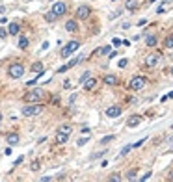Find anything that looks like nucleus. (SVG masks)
<instances>
[{
	"instance_id": "25",
	"label": "nucleus",
	"mask_w": 173,
	"mask_h": 182,
	"mask_svg": "<svg viewBox=\"0 0 173 182\" xmlns=\"http://www.w3.org/2000/svg\"><path fill=\"white\" fill-rule=\"evenodd\" d=\"M110 141H114V134H110V136H104V137H102V140H101L99 143H101V145H108Z\"/></svg>"
},
{
	"instance_id": "41",
	"label": "nucleus",
	"mask_w": 173,
	"mask_h": 182,
	"mask_svg": "<svg viewBox=\"0 0 173 182\" xmlns=\"http://www.w3.org/2000/svg\"><path fill=\"white\" fill-rule=\"evenodd\" d=\"M49 45H50V43H49V41H45V43L41 45V50H47V48H49Z\"/></svg>"
},
{
	"instance_id": "13",
	"label": "nucleus",
	"mask_w": 173,
	"mask_h": 182,
	"mask_svg": "<svg viewBox=\"0 0 173 182\" xmlns=\"http://www.w3.org/2000/svg\"><path fill=\"white\" fill-rule=\"evenodd\" d=\"M95 85H97V80L91 78V76H90V78H86V80L82 82V88H84V89H93Z\"/></svg>"
},
{
	"instance_id": "35",
	"label": "nucleus",
	"mask_w": 173,
	"mask_h": 182,
	"mask_svg": "<svg viewBox=\"0 0 173 182\" xmlns=\"http://www.w3.org/2000/svg\"><path fill=\"white\" fill-rule=\"evenodd\" d=\"M73 88V84L69 82V80H65V82H63V89H71Z\"/></svg>"
},
{
	"instance_id": "1",
	"label": "nucleus",
	"mask_w": 173,
	"mask_h": 182,
	"mask_svg": "<svg viewBox=\"0 0 173 182\" xmlns=\"http://www.w3.org/2000/svg\"><path fill=\"white\" fill-rule=\"evenodd\" d=\"M43 97H45V91L43 89H39V88H36V89H30L28 93H24V100L26 102H39Z\"/></svg>"
},
{
	"instance_id": "15",
	"label": "nucleus",
	"mask_w": 173,
	"mask_h": 182,
	"mask_svg": "<svg viewBox=\"0 0 173 182\" xmlns=\"http://www.w3.org/2000/svg\"><path fill=\"white\" fill-rule=\"evenodd\" d=\"M19 32H20V24H17V23H11L8 26V34L9 35H17Z\"/></svg>"
},
{
	"instance_id": "52",
	"label": "nucleus",
	"mask_w": 173,
	"mask_h": 182,
	"mask_svg": "<svg viewBox=\"0 0 173 182\" xmlns=\"http://www.w3.org/2000/svg\"><path fill=\"white\" fill-rule=\"evenodd\" d=\"M171 153H173V147H171Z\"/></svg>"
},
{
	"instance_id": "36",
	"label": "nucleus",
	"mask_w": 173,
	"mask_h": 182,
	"mask_svg": "<svg viewBox=\"0 0 173 182\" xmlns=\"http://www.w3.org/2000/svg\"><path fill=\"white\" fill-rule=\"evenodd\" d=\"M8 35V30H4V28H0V39H4Z\"/></svg>"
},
{
	"instance_id": "6",
	"label": "nucleus",
	"mask_w": 173,
	"mask_h": 182,
	"mask_svg": "<svg viewBox=\"0 0 173 182\" xmlns=\"http://www.w3.org/2000/svg\"><path fill=\"white\" fill-rule=\"evenodd\" d=\"M90 15H91V8H90L88 4H82V6H78V8H77V19L86 20Z\"/></svg>"
},
{
	"instance_id": "49",
	"label": "nucleus",
	"mask_w": 173,
	"mask_h": 182,
	"mask_svg": "<svg viewBox=\"0 0 173 182\" xmlns=\"http://www.w3.org/2000/svg\"><path fill=\"white\" fill-rule=\"evenodd\" d=\"M169 180H173V171H171V173H169V177H168Z\"/></svg>"
},
{
	"instance_id": "21",
	"label": "nucleus",
	"mask_w": 173,
	"mask_h": 182,
	"mask_svg": "<svg viewBox=\"0 0 173 182\" xmlns=\"http://www.w3.org/2000/svg\"><path fill=\"white\" fill-rule=\"evenodd\" d=\"M106 52H112V48H110V47H99V48H97V50L93 52V54H97V56H102V54H106Z\"/></svg>"
},
{
	"instance_id": "39",
	"label": "nucleus",
	"mask_w": 173,
	"mask_h": 182,
	"mask_svg": "<svg viewBox=\"0 0 173 182\" xmlns=\"http://www.w3.org/2000/svg\"><path fill=\"white\" fill-rule=\"evenodd\" d=\"M149 178H151V171H149V173H145V175H143L142 178H140V180H142V182H143V180H149Z\"/></svg>"
},
{
	"instance_id": "37",
	"label": "nucleus",
	"mask_w": 173,
	"mask_h": 182,
	"mask_svg": "<svg viewBox=\"0 0 173 182\" xmlns=\"http://www.w3.org/2000/svg\"><path fill=\"white\" fill-rule=\"evenodd\" d=\"M110 180H112V182H119V180H121V177H119V175H112V177H110Z\"/></svg>"
},
{
	"instance_id": "20",
	"label": "nucleus",
	"mask_w": 173,
	"mask_h": 182,
	"mask_svg": "<svg viewBox=\"0 0 173 182\" xmlns=\"http://www.w3.org/2000/svg\"><path fill=\"white\" fill-rule=\"evenodd\" d=\"M32 71L37 72V74H43V72H45V69H43V63H41V61H39V63H34V65H32Z\"/></svg>"
},
{
	"instance_id": "38",
	"label": "nucleus",
	"mask_w": 173,
	"mask_h": 182,
	"mask_svg": "<svg viewBox=\"0 0 173 182\" xmlns=\"http://www.w3.org/2000/svg\"><path fill=\"white\" fill-rule=\"evenodd\" d=\"M90 76H91V74H90V72H88V71H86V72H84V74H82V78H80V82H84V80H86V78H90Z\"/></svg>"
},
{
	"instance_id": "12",
	"label": "nucleus",
	"mask_w": 173,
	"mask_h": 182,
	"mask_svg": "<svg viewBox=\"0 0 173 182\" xmlns=\"http://www.w3.org/2000/svg\"><path fill=\"white\" fill-rule=\"evenodd\" d=\"M6 141H8L9 145H17V143L20 141V136H19L17 132H11V134H8V136H6Z\"/></svg>"
},
{
	"instance_id": "45",
	"label": "nucleus",
	"mask_w": 173,
	"mask_h": 182,
	"mask_svg": "<svg viewBox=\"0 0 173 182\" xmlns=\"http://www.w3.org/2000/svg\"><path fill=\"white\" fill-rule=\"evenodd\" d=\"M4 153H6L8 156H9V154H11V145H9V147H6V151H4Z\"/></svg>"
},
{
	"instance_id": "48",
	"label": "nucleus",
	"mask_w": 173,
	"mask_h": 182,
	"mask_svg": "<svg viewBox=\"0 0 173 182\" xmlns=\"http://www.w3.org/2000/svg\"><path fill=\"white\" fill-rule=\"evenodd\" d=\"M4 11H6V8H4V6H0V13H4Z\"/></svg>"
},
{
	"instance_id": "44",
	"label": "nucleus",
	"mask_w": 173,
	"mask_h": 182,
	"mask_svg": "<svg viewBox=\"0 0 173 182\" xmlns=\"http://www.w3.org/2000/svg\"><path fill=\"white\" fill-rule=\"evenodd\" d=\"M164 11H166V9L162 8V6H158V8H156V13H164Z\"/></svg>"
},
{
	"instance_id": "40",
	"label": "nucleus",
	"mask_w": 173,
	"mask_h": 182,
	"mask_svg": "<svg viewBox=\"0 0 173 182\" xmlns=\"http://www.w3.org/2000/svg\"><path fill=\"white\" fill-rule=\"evenodd\" d=\"M39 180H41V182H50V180H52V177H41Z\"/></svg>"
},
{
	"instance_id": "5",
	"label": "nucleus",
	"mask_w": 173,
	"mask_h": 182,
	"mask_svg": "<svg viewBox=\"0 0 173 182\" xmlns=\"http://www.w3.org/2000/svg\"><path fill=\"white\" fill-rule=\"evenodd\" d=\"M41 112H43V106L37 104V102H32L30 106H24L23 108V115H26V117H34V115H37Z\"/></svg>"
},
{
	"instance_id": "18",
	"label": "nucleus",
	"mask_w": 173,
	"mask_h": 182,
	"mask_svg": "<svg viewBox=\"0 0 173 182\" xmlns=\"http://www.w3.org/2000/svg\"><path fill=\"white\" fill-rule=\"evenodd\" d=\"M45 20H47V23H56V20H58V15L50 9V11H47V13H45Z\"/></svg>"
},
{
	"instance_id": "9",
	"label": "nucleus",
	"mask_w": 173,
	"mask_h": 182,
	"mask_svg": "<svg viewBox=\"0 0 173 182\" xmlns=\"http://www.w3.org/2000/svg\"><path fill=\"white\" fill-rule=\"evenodd\" d=\"M158 61H160V54H147V58H145V67L153 69V67L158 65Z\"/></svg>"
},
{
	"instance_id": "43",
	"label": "nucleus",
	"mask_w": 173,
	"mask_h": 182,
	"mask_svg": "<svg viewBox=\"0 0 173 182\" xmlns=\"http://www.w3.org/2000/svg\"><path fill=\"white\" fill-rule=\"evenodd\" d=\"M65 71H67V65H61V67L58 69V72H65Z\"/></svg>"
},
{
	"instance_id": "10",
	"label": "nucleus",
	"mask_w": 173,
	"mask_h": 182,
	"mask_svg": "<svg viewBox=\"0 0 173 182\" xmlns=\"http://www.w3.org/2000/svg\"><path fill=\"white\" fill-rule=\"evenodd\" d=\"M142 121H143V117L138 115V113H134V115H131V117L127 119V126H128V128H134V126H138Z\"/></svg>"
},
{
	"instance_id": "7",
	"label": "nucleus",
	"mask_w": 173,
	"mask_h": 182,
	"mask_svg": "<svg viewBox=\"0 0 173 182\" xmlns=\"http://www.w3.org/2000/svg\"><path fill=\"white\" fill-rule=\"evenodd\" d=\"M50 9H52V11L58 15V19H60V17H63V15L67 13V4H65V2H54Z\"/></svg>"
},
{
	"instance_id": "24",
	"label": "nucleus",
	"mask_w": 173,
	"mask_h": 182,
	"mask_svg": "<svg viewBox=\"0 0 173 182\" xmlns=\"http://www.w3.org/2000/svg\"><path fill=\"white\" fill-rule=\"evenodd\" d=\"M132 149H134L132 145H125V147L121 149V153H119V158H123V156H127L128 153H131V151H132Z\"/></svg>"
},
{
	"instance_id": "29",
	"label": "nucleus",
	"mask_w": 173,
	"mask_h": 182,
	"mask_svg": "<svg viewBox=\"0 0 173 182\" xmlns=\"http://www.w3.org/2000/svg\"><path fill=\"white\" fill-rule=\"evenodd\" d=\"M134 178H136V169H132V171L127 173V180H134Z\"/></svg>"
},
{
	"instance_id": "19",
	"label": "nucleus",
	"mask_w": 173,
	"mask_h": 182,
	"mask_svg": "<svg viewBox=\"0 0 173 182\" xmlns=\"http://www.w3.org/2000/svg\"><path fill=\"white\" fill-rule=\"evenodd\" d=\"M28 45H30L28 37H26V35H20V37H19V48L24 50V48H28Z\"/></svg>"
},
{
	"instance_id": "50",
	"label": "nucleus",
	"mask_w": 173,
	"mask_h": 182,
	"mask_svg": "<svg viewBox=\"0 0 173 182\" xmlns=\"http://www.w3.org/2000/svg\"><path fill=\"white\" fill-rule=\"evenodd\" d=\"M0 123H2V113H0Z\"/></svg>"
},
{
	"instance_id": "22",
	"label": "nucleus",
	"mask_w": 173,
	"mask_h": 182,
	"mask_svg": "<svg viewBox=\"0 0 173 182\" xmlns=\"http://www.w3.org/2000/svg\"><path fill=\"white\" fill-rule=\"evenodd\" d=\"M136 8H138V0H127V9L136 11Z\"/></svg>"
},
{
	"instance_id": "17",
	"label": "nucleus",
	"mask_w": 173,
	"mask_h": 182,
	"mask_svg": "<svg viewBox=\"0 0 173 182\" xmlns=\"http://www.w3.org/2000/svg\"><path fill=\"white\" fill-rule=\"evenodd\" d=\"M104 84L106 85H115L117 84V76H115V74H106V76H104Z\"/></svg>"
},
{
	"instance_id": "4",
	"label": "nucleus",
	"mask_w": 173,
	"mask_h": 182,
	"mask_svg": "<svg viewBox=\"0 0 173 182\" xmlns=\"http://www.w3.org/2000/svg\"><path fill=\"white\" fill-rule=\"evenodd\" d=\"M24 71H26L24 65H20V63H13V65H9V69H8V76L17 80V78H20L24 74Z\"/></svg>"
},
{
	"instance_id": "8",
	"label": "nucleus",
	"mask_w": 173,
	"mask_h": 182,
	"mask_svg": "<svg viewBox=\"0 0 173 182\" xmlns=\"http://www.w3.org/2000/svg\"><path fill=\"white\" fill-rule=\"evenodd\" d=\"M121 113H123V108H121V106H117V104L115 106H110V108L106 110V115L110 117V119H117Z\"/></svg>"
},
{
	"instance_id": "26",
	"label": "nucleus",
	"mask_w": 173,
	"mask_h": 182,
	"mask_svg": "<svg viewBox=\"0 0 173 182\" xmlns=\"http://www.w3.org/2000/svg\"><path fill=\"white\" fill-rule=\"evenodd\" d=\"M58 130H60V132H65V134H69V136H71V132H73V128H71L69 125H61V126L58 128Z\"/></svg>"
},
{
	"instance_id": "51",
	"label": "nucleus",
	"mask_w": 173,
	"mask_h": 182,
	"mask_svg": "<svg viewBox=\"0 0 173 182\" xmlns=\"http://www.w3.org/2000/svg\"><path fill=\"white\" fill-rule=\"evenodd\" d=\"M171 76H173V67H171Z\"/></svg>"
},
{
	"instance_id": "31",
	"label": "nucleus",
	"mask_w": 173,
	"mask_h": 182,
	"mask_svg": "<svg viewBox=\"0 0 173 182\" xmlns=\"http://www.w3.org/2000/svg\"><path fill=\"white\" fill-rule=\"evenodd\" d=\"M88 140H90V136H84V137H80V140H78V141H77V143H78V145H80V147H82V145H84V143H88Z\"/></svg>"
},
{
	"instance_id": "23",
	"label": "nucleus",
	"mask_w": 173,
	"mask_h": 182,
	"mask_svg": "<svg viewBox=\"0 0 173 182\" xmlns=\"http://www.w3.org/2000/svg\"><path fill=\"white\" fill-rule=\"evenodd\" d=\"M164 47H166V48H173V34H169V35L164 39Z\"/></svg>"
},
{
	"instance_id": "16",
	"label": "nucleus",
	"mask_w": 173,
	"mask_h": 182,
	"mask_svg": "<svg viewBox=\"0 0 173 182\" xmlns=\"http://www.w3.org/2000/svg\"><path fill=\"white\" fill-rule=\"evenodd\" d=\"M145 45L151 47V48L156 47V45H158V37H156V35H147V37H145Z\"/></svg>"
},
{
	"instance_id": "28",
	"label": "nucleus",
	"mask_w": 173,
	"mask_h": 182,
	"mask_svg": "<svg viewBox=\"0 0 173 182\" xmlns=\"http://www.w3.org/2000/svg\"><path fill=\"white\" fill-rule=\"evenodd\" d=\"M80 60H82V58H80V56H78V58H74V60H71V61H69V63H67V69H71V67H74V65H77V63H78V61H80Z\"/></svg>"
},
{
	"instance_id": "33",
	"label": "nucleus",
	"mask_w": 173,
	"mask_h": 182,
	"mask_svg": "<svg viewBox=\"0 0 173 182\" xmlns=\"http://www.w3.org/2000/svg\"><path fill=\"white\" fill-rule=\"evenodd\" d=\"M127 65H128V60H127V58L119 60V67H121V69H123V67H127Z\"/></svg>"
},
{
	"instance_id": "3",
	"label": "nucleus",
	"mask_w": 173,
	"mask_h": 182,
	"mask_svg": "<svg viewBox=\"0 0 173 182\" xmlns=\"http://www.w3.org/2000/svg\"><path fill=\"white\" fill-rule=\"evenodd\" d=\"M78 48H80V41H69L67 45L61 48L60 56H61V58H69V56L73 54V52H77Z\"/></svg>"
},
{
	"instance_id": "30",
	"label": "nucleus",
	"mask_w": 173,
	"mask_h": 182,
	"mask_svg": "<svg viewBox=\"0 0 173 182\" xmlns=\"http://www.w3.org/2000/svg\"><path fill=\"white\" fill-rule=\"evenodd\" d=\"M145 141H147V137H142V140H138V141H136V143H134L132 147H134V149H138V147H142V145H143Z\"/></svg>"
},
{
	"instance_id": "14",
	"label": "nucleus",
	"mask_w": 173,
	"mask_h": 182,
	"mask_svg": "<svg viewBox=\"0 0 173 182\" xmlns=\"http://www.w3.org/2000/svg\"><path fill=\"white\" fill-rule=\"evenodd\" d=\"M65 30L71 32V34L78 32V24H77V20H67V23H65Z\"/></svg>"
},
{
	"instance_id": "11",
	"label": "nucleus",
	"mask_w": 173,
	"mask_h": 182,
	"mask_svg": "<svg viewBox=\"0 0 173 182\" xmlns=\"http://www.w3.org/2000/svg\"><path fill=\"white\" fill-rule=\"evenodd\" d=\"M69 141V134H65V132H56V137H54V143L56 145H65Z\"/></svg>"
},
{
	"instance_id": "46",
	"label": "nucleus",
	"mask_w": 173,
	"mask_h": 182,
	"mask_svg": "<svg viewBox=\"0 0 173 182\" xmlns=\"http://www.w3.org/2000/svg\"><path fill=\"white\" fill-rule=\"evenodd\" d=\"M23 158H24V156H19V158H17V160H15V165H19V164H20V162H23Z\"/></svg>"
},
{
	"instance_id": "42",
	"label": "nucleus",
	"mask_w": 173,
	"mask_h": 182,
	"mask_svg": "<svg viewBox=\"0 0 173 182\" xmlns=\"http://www.w3.org/2000/svg\"><path fill=\"white\" fill-rule=\"evenodd\" d=\"M147 24V20L145 19H142V20H138V26H145Z\"/></svg>"
},
{
	"instance_id": "27",
	"label": "nucleus",
	"mask_w": 173,
	"mask_h": 182,
	"mask_svg": "<svg viewBox=\"0 0 173 182\" xmlns=\"http://www.w3.org/2000/svg\"><path fill=\"white\" fill-rule=\"evenodd\" d=\"M39 167H41V162H39V160H34V162L30 164V169H32V171H37Z\"/></svg>"
},
{
	"instance_id": "34",
	"label": "nucleus",
	"mask_w": 173,
	"mask_h": 182,
	"mask_svg": "<svg viewBox=\"0 0 173 182\" xmlns=\"http://www.w3.org/2000/svg\"><path fill=\"white\" fill-rule=\"evenodd\" d=\"M119 45H123V41L119 37H114V47H119Z\"/></svg>"
},
{
	"instance_id": "2",
	"label": "nucleus",
	"mask_w": 173,
	"mask_h": 182,
	"mask_svg": "<svg viewBox=\"0 0 173 182\" xmlns=\"http://www.w3.org/2000/svg\"><path fill=\"white\" fill-rule=\"evenodd\" d=\"M145 84H147V80L143 76H140V74H136V76H132L131 82H128V88H131L132 91H142L145 88Z\"/></svg>"
},
{
	"instance_id": "32",
	"label": "nucleus",
	"mask_w": 173,
	"mask_h": 182,
	"mask_svg": "<svg viewBox=\"0 0 173 182\" xmlns=\"http://www.w3.org/2000/svg\"><path fill=\"white\" fill-rule=\"evenodd\" d=\"M123 13V9H117V11H114V13H110V19H117V17H119Z\"/></svg>"
},
{
	"instance_id": "47",
	"label": "nucleus",
	"mask_w": 173,
	"mask_h": 182,
	"mask_svg": "<svg viewBox=\"0 0 173 182\" xmlns=\"http://www.w3.org/2000/svg\"><path fill=\"white\" fill-rule=\"evenodd\" d=\"M169 99H173V91H169V93H168V100H169Z\"/></svg>"
}]
</instances>
